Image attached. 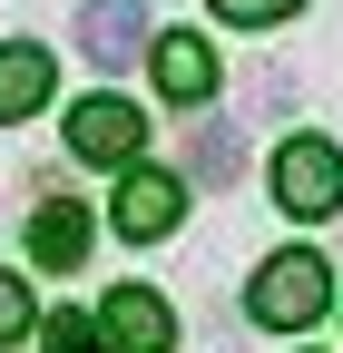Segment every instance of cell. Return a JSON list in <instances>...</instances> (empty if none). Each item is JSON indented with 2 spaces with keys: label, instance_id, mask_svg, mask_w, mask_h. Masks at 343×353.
<instances>
[{
  "label": "cell",
  "instance_id": "cell-6",
  "mask_svg": "<svg viewBox=\"0 0 343 353\" xmlns=\"http://www.w3.org/2000/svg\"><path fill=\"white\" fill-rule=\"evenodd\" d=\"M138 39H147V10H138V0H89V10H79V50H89L98 69H127Z\"/></svg>",
  "mask_w": 343,
  "mask_h": 353
},
{
  "label": "cell",
  "instance_id": "cell-9",
  "mask_svg": "<svg viewBox=\"0 0 343 353\" xmlns=\"http://www.w3.org/2000/svg\"><path fill=\"white\" fill-rule=\"evenodd\" d=\"M39 99H50V50L10 39V50H0V118H30Z\"/></svg>",
  "mask_w": 343,
  "mask_h": 353
},
{
  "label": "cell",
  "instance_id": "cell-12",
  "mask_svg": "<svg viewBox=\"0 0 343 353\" xmlns=\"http://www.w3.org/2000/svg\"><path fill=\"white\" fill-rule=\"evenodd\" d=\"M216 20H245V30H275V20H294V0H216Z\"/></svg>",
  "mask_w": 343,
  "mask_h": 353
},
{
  "label": "cell",
  "instance_id": "cell-13",
  "mask_svg": "<svg viewBox=\"0 0 343 353\" xmlns=\"http://www.w3.org/2000/svg\"><path fill=\"white\" fill-rule=\"evenodd\" d=\"M30 334V294H20V275H0V343H20Z\"/></svg>",
  "mask_w": 343,
  "mask_h": 353
},
{
  "label": "cell",
  "instance_id": "cell-10",
  "mask_svg": "<svg viewBox=\"0 0 343 353\" xmlns=\"http://www.w3.org/2000/svg\"><path fill=\"white\" fill-rule=\"evenodd\" d=\"M236 167H245L236 128H226V118H196V128H187V176H196V187H226Z\"/></svg>",
  "mask_w": 343,
  "mask_h": 353
},
{
  "label": "cell",
  "instance_id": "cell-11",
  "mask_svg": "<svg viewBox=\"0 0 343 353\" xmlns=\"http://www.w3.org/2000/svg\"><path fill=\"white\" fill-rule=\"evenodd\" d=\"M50 353H118V343H108V324H89V314H59V324H50Z\"/></svg>",
  "mask_w": 343,
  "mask_h": 353
},
{
  "label": "cell",
  "instance_id": "cell-8",
  "mask_svg": "<svg viewBox=\"0 0 343 353\" xmlns=\"http://www.w3.org/2000/svg\"><path fill=\"white\" fill-rule=\"evenodd\" d=\"M30 255L50 265V275H69V265L89 255V206H69V196H50V206L30 216Z\"/></svg>",
  "mask_w": 343,
  "mask_h": 353
},
{
  "label": "cell",
  "instance_id": "cell-7",
  "mask_svg": "<svg viewBox=\"0 0 343 353\" xmlns=\"http://www.w3.org/2000/svg\"><path fill=\"white\" fill-rule=\"evenodd\" d=\"M157 88H167V99H187V108H196L206 88H216V50H206L196 30H167V39H157Z\"/></svg>",
  "mask_w": 343,
  "mask_h": 353
},
{
  "label": "cell",
  "instance_id": "cell-4",
  "mask_svg": "<svg viewBox=\"0 0 343 353\" xmlns=\"http://www.w3.org/2000/svg\"><path fill=\"white\" fill-rule=\"evenodd\" d=\"M98 324H108V343H118V353H167V343H177V314H167L147 285H118Z\"/></svg>",
  "mask_w": 343,
  "mask_h": 353
},
{
  "label": "cell",
  "instance_id": "cell-3",
  "mask_svg": "<svg viewBox=\"0 0 343 353\" xmlns=\"http://www.w3.org/2000/svg\"><path fill=\"white\" fill-rule=\"evenodd\" d=\"M138 138H147V128H138L127 99H79L69 108V148L89 157V167H138Z\"/></svg>",
  "mask_w": 343,
  "mask_h": 353
},
{
  "label": "cell",
  "instance_id": "cell-2",
  "mask_svg": "<svg viewBox=\"0 0 343 353\" xmlns=\"http://www.w3.org/2000/svg\"><path fill=\"white\" fill-rule=\"evenodd\" d=\"M275 206H284V216H333V206H343V157H333L324 138H284V157H275Z\"/></svg>",
  "mask_w": 343,
  "mask_h": 353
},
{
  "label": "cell",
  "instance_id": "cell-5",
  "mask_svg": "<svg viewBox=\"0 0 343 353\" xmlns=\"http://www.w3.org/2000/svg\"><path fill=\"white\" fill-rule=\"evenodd\" d=\"M177 206H187V196H177V176L127 167V187H118V206H108V216H118V236H138V245H147V236H167V226H177Z\"/></svg>",
  "mask_w": 343,
  "mask_h": 353
},
{
  "label": "cell",
  "instance_id": "cell-1",
  "mask_svg": "<svg viewBox=\"0 0 343 353\" xmlns=\"http://www.w3.org/2000/svg\"><path fill=\"white\" fill-rule=\"evenodd\" d=\"M324 304H333V275H324V255H304V245L275 255L265 275L245 285V314H255V324H275V334H304Z\"/></svg>",
  "mask_w": 343,
  "mask_h": 353
}]
</instances>
